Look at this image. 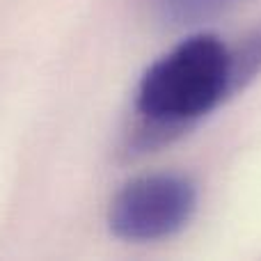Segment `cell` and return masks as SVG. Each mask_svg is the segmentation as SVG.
Returning a JSON list of instances; mask_svg holds the SVG:
<instances>
[{
    "instance_id": "6da1fadb",
    "label": "cell",
    "mask_w": 261,
    "mask_h": 261,
    "mask_svg": "<svg viewBox=\"0 0 261 261\" xmlns=\"http://www.w3.org/2000/svg\"><path fill=\"white\" fill-rule=\"evenodd\" d=\"M236 60L218 37L195 35L147 69L138 110L151 126L181 128L211 113L234 87Z\"/></svg>"
},
{
    "instance_id": "7a4b0ae2",
    "label": "cell",
    "mask_w": 261,
    "mask_h": 261,
    "mask_svg": "<svg viewBox=\"0 0 261 261\" xmlns=\"http://www.w3.org/2000/svg\"><path fill=\"white\" fill-rule=\"evenodd\" d=\"M197 195L188 179L149 174L126 184L110 204V229L126 241H158L188 225Z\"/></svg>"
},
{
    "instance_id": "3957f363",
    "label": "cell",
    "mask_w": 261,
    "mask_h": 261,
    "mask_svg": "<svg viewBox=\"0 0 261 261\" xmlns=\"http://www.w3.org/2000/svg\"><path fill=\"white\" fill-rule=\"evenodd\" d=\"M229 0H161L163 9L174 21H197L202 16L218 12Z\"/></svg>"
}]
</instances>
